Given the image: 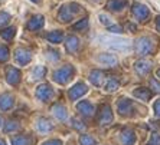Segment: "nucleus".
Returning <instances> with one entry per match:
<instances>
[{"label":"nucleus","mask_w":160,"mask_h":145,"mask_svg":"<svg viewBox=\"0 0 160 145\" xmlns=\"http://www.w3.org/2000/svg\"><path fill=\"white\" fill-rule=\"evenodd\" d=\"M97 40L100 45L105 46V48L111 49V50H118V52L128 53L131 50L133 42L127 37H118V36H111V35H102L98 36Z\"/></svg>","instance_id":"1"},{"label":"nucleus","mask_w":160,"mask_h":145,"mask_svg":"<svg viewBox=\"0 0 160 145\" xmlns=\"http://www.w3.org/2000/svg\"><path fill=\"white\" fill-rule=\"evenodd\" d=\"M134 49H136V52L140 56L150 55V53L154 50V42H153V39L149 36H142V37H138V39H136V42H134Z\"/></svg>","instance_id":"2"},{"label":"nucleus","mask_w":160,"mask_h":145,"mask_svg":"<svg viewBox=\"0 0 160 145\" xmlns=\"http://www.w3.org/2000/svg\"><path fill=\"white\" fill-rule=\"evenodd\" d=\"M74 66L72 65H65V66L59 68V69H56L52 75V79L56 82V83H59V85H65L69 79L72 78V75H74Z\"/></svg>","instance_id":"3"},{"label":"nucleus","mask_w":160,"mask_h":145,"mask_svg":"<svg viewBox=\"0 0 160 145\" xmlns=\"http://www.w3.org/2000/svg\"><path fill=\"white\" fill-rule=\"evenodd\" d=\"M35 96L39 101H42V102H48V101H51L53 96V89L51 88L49 83H42V85H39L36 88V91H35Z\"/></svg>","instance_id":"4"},{"label":"nucleus","mask_w":160,"mask_h":145,"mask_svg":"<svg viewBox=\"0 0 160 145\" xmlns=\"http://www.w3.org/2000/svg\"><path fill=\"white\" fill-rule=\"evenodd\" d=\"M131 12H133L134 17L137 20H140V22H144L146 19H149L150 16V9L146 4H142V3H133Z\"/></svg>","instance_id":"5"},{"label":"nucleus","mask_w":160,"mask_h":145,"mask_svg":"<svg viewBox=\"0 0 160 145\" xmlns=\"http://www.w3.org/2000/svg\"><path fill=\"white\" fill-rule=\"evenodd\" d=\"M114 116H112V109L110 105H102L100 109V115H98V124L100 125H107V124H111Z\"/></svg>","instance_id":"6"},{"label":"nucleus","mask_w":160,"mask_h":145,"mask_svg":"<svg viewBox=\"0 0 160 145\" xmlns=\"http://www.w3.org/2000/svg\"><path fill=\"white\" fill-rule=\"evenodd\" d=\"M87 92H88V86L85 83H82V82H78V83H75L71 89H69L68 95H69V99L71 101H77L81 96H84Z\"/></svg>","instance_id":"7"},{"label":"nucleus","mask_w":160,"mask_h":145,"mask_svg":"<svg viewBox=\"0 0 160 145\" xmlns=\"http://www.w3.org/2000/svg\"><path fill=\"white\" fill-rule=\"evenodd\" d=\"M30 59H32L30 50H28V49H25V48H18L15 50V60L20 65V66L28 65L30 62Z\"/></svg>","instance_id":"8"},{"label":"nucleus","mask_w":160,"mask_h":145,"mask_svg":"<svg viewBox=\"0 0 160 145\" xmlns=\"http://www.w3.org/2000/svg\"><path fill=\"white\" fill-rule=\"evenodd\" d=\"M95 62L102 66H116L118 63V59L111 53H100L98 56H95Z\"/></svg>","instance_id":"9"},{"label":"nucleus","mask_w":160,"mask_h":145,"mask_svg":"<svg viewBox=\"0 0 160 145\" xmlns=\"http://www.w3.org/2000/svg\"><path fill=\"white\" fill-rule=\"evenodd\" d=\"M117 111L120 115H130L133 112V102L127 98H120L117 102Z\"/></svg>","instance_id":"10"},{"label":"nucleus","mask_w":160,"mask_h":145,"mask_svg":"<svg viewBox=\"0 0 160 145\" xmlns=\"http://www.w3.org/2000/svg\"><path fill=\"white\" fill-rule=\"evenodd\" d=\"M20 72H19V69H16V68L13 66H9L8 69H6V82H8L9 85L12 86H16L20 82Z\"/></svg>","instance_id":"11"},{"label":"nucleus","mask_w":160,"mask_h":145,"mask_svg":"<svg viewBox=\"0 0 160 145\" xmlns=\"http://www.w3.org/2000/svg\"><path fill=\"white\" fill-rule=\"evenodd\" d=\"M152 66H153L152 62H150V60H146V59L137 60V62L134 63V69H136V72H137L140 76H146V75L152 71Z\"/></svg>","instance_id":"12"},{"label":"nucleus","mask_w":160,"mask_h":145,"mask_svg":"<svg viewBox=\"0 0 160 145\" xmlns=\"http://www.w3.org/2000/svg\"><path fill=\"white\" fill-rule=\"evenodd\" d=\"M77 111L84 116H92L94 115V105L89 101H81L77 104Z\"/></svg>","instance_id":"13"},{"label":"nucleus","mask_w":160,"mask_h":145,"mask_svg":"<svg viewBox=\"0 0 160 145\" xmlns=\"http://www.w3.org/2000/svg\"><path fill=\"white\" fill-rule=\"evenodd\" d=\"M120 142L123 145H134V142H136L134 131L130 129V128H126V129L121 131V134H120Z\"/></svg>","instance_id":"14"},{"label":"nucleus","mask_w":160,"mask_h":145,"mask_svg":"<svg viewBox=\"0 0 160 145\" xmlns=\"http://www.w3.org/2000/svg\"><path fill=\"white\" fill-rule=\"evenodd\" d=\"M15 105V98L10 93H2L0 95V109L2 111H9V109L13 108Z\"/></svg>","instance_id":"15"},{"label":"nucleus","mask_w":160,"mask_h":145,"mask_svg":"<svg viewBox=\"0 0 160 145\" xmlns=\"http://www.w3.org/2000/svg\"><path fill=\"white\" fill-rule=\"evenodd\" d=\"M74 17V13L71 12L69 9V4H63L62 7L59 9V13H58V19H59V22L62 23H69Z\"/></svg>","instance_id":"16"},{"label":"nucleus","mask_w":160,"mask_h":145,"mask_svg":"<svg viewBox=\"0 0 160 145\" xmlns=\"http://www.w3.org/2000/svg\"><path fill=\"white\" fill-rule=\"evenodd\" d=\"M45 25V17L42 15H35L30 17V20L28 22V29L29 30H39L41 27H43Z\"/></svg>","instance_id":"17"},{"label":"nucleus","mask_w":160,"mask_h":145,"mask_svg":"<svg viewBox=\"0 0 160 145\" xmlns=\"http://www.w3.org/2000/svg\"><path fill=\"white\" fill-rule=\"evenodd\" d=\"M65 48L69 53H75L79 49V39L77 36L65 37Z\"/></svg>","instance_id":"18"},{"label":"nucleus","mask_w":160,"mask_h":145,"mask_svg":"<svg viewBox=\"0 0 160 145\" xmlns=\"http://www.w3.org/2000/svg\"><path fill=\"white\" fill-rule=\"evenodd\" d=\"M52 114L56 116L58 119H61V121H65V119L68 118V111H67V108L63 106V105H61V104H55L52 106Z\"/></svg>","instance_id":"19"},{"label":"nucleus","mask_w":160,"mask_h":145,"mask_svg":"<svg viewBox=\"0 0 160 145\" xmlns=\"http://www.w3.org/2000/svg\"><path fill=\"white\" fill-rule=\"evenodd\" d=\"M127 6V0H108L107 2V9L112 12H120Z\"/></svg>","instance_id":"20"},{"label":"nucleus","mask_w":160,"mask_h":145,"mask_svg":"<svg viewBox=\"0 0 160 145\" xmlns=\"http://www.w3.org/2000/svg\"><path fill=\"white\" fill-rule=\"evenodd\" d=\"M46 39H48L49 43H53V45H59L61 42L63 40V33L61 30H53V32H49L46 35Z\"/></svg>","instance_id":"21"},{"label":"nucleus","mask_w":160,"mask_h":145,"mask_svg":"<svg viewBox=\"0 0 160 145\" xmlns=\"http://www.w3.org/2000/svg\"><path fill=\"white\" fill-rule=\"evenodd\" d=\"M53 128V125L51 122H49L48 119L45 118H39L36 121V129L39 131V132H42V134H45V132H49V131Z\"/></svg>","instance_id":"22"},{"label":"nucleus","mask_w":160,"mask_h":145,"mask_svg":"<svg viewBox=\"0 0 160 145\" xmlns=\"http://www.w3.org/2000/svg\"><path fill=\"white\" fill-rule=\"evenodd\" d=\"M102 79H104V73L100 71H91L89 72V82L92 83V85L95 86H100L101 83H102Z\"/></svg>","instance_id":"23"},{"label":"nucleus","mask_w":160,"mask_h":145,"mask_svg":"<svg viewBox=\"0 0 160 145\" xmlns=\"http://www.w3.org/2000/svg\"><path fill=\"white\" fill-rule=\"evenodd\" d=\"M133 95L142 101H149L150 98H152V92H150V89H147V88H137V89L133 92Z\"/></svg>","instance_id":"24"},{"label":"nucleus","mask_w":160,"mask_h":145,"mask_svg":"<svg viewBox=\"0 0 160 145\" xmlns=\"http://www.w3.org/2000/svg\"><path fill=\"white\" fill-rule=\"evenodd\" d=\"M12 145H32V138L28 135H18L12 138Z\"/></svg>","instance_id":"25"},{"label":"nucleus","mask_w":160,"mask_h":145,"mask_svg":"<svg viewBox=\"0 0 160 145\" xmlns=\"http://www.w3.org/2000/svg\"><path fill=\"white\" fill-rule=\"evenodd\" d=\"M15 35H16V27H13V26L8 27V29H3L0 32V36L3 37L4 40H12L15 37Z\"/></svg>","instance_id":"26"},{"label":"nucleus","mask_w":160,"mask_h":145,"mask_svg":"<svg viewBox=\"0 0 160 145\" xmlns=\"http://www.w3.org/2000/svg\"><path fill=\"white\" fill-rule=\"evenodd\" d=\"M45 73H46L45 66H36L33 71H32V81H39V79H42L45 76Z\"/></svg>","instance_id":"27"},{"label":"nucleus","mask_w":160,"mask_h":145,"mask_svg":"<svg viewBox=\"0 0 160 145\" xmlns=\"http://www.w3.org/2000/svg\"><path fill=\"white\" fill-rule=\"evenodd\" d=\"M88 23H89V19L84 17V19H81V20H78V22L75 23L74 26H72V29L77 30V32H79V30H85L87 27H88Z\"/></svg>","instance_id":"28"},{"label":"nucleus","mask_w":160,"mask_h":145,"mask_svg":"<svg viewBox=\"0 0 160 145\" xmlns=\"http://www.w3.org/2000/svg\"><path fill=\"white\" fill-rule=\"evenodd\" d=\"M79 144L81 145H97V141H95L91 135L84 134V135H81V138H79Z\"/></svg>","instance_id":"29"},{"label":"nucleus","mask_w":160,"mask_h":145,"mask_svg":"<svg viewBox=\"0 0 160 145\" xmlns=\"http://www.w3.org/2000/svg\"><path fill=\"white\" fill-rule=\"evenodd\" d=\"M118 86H120V83L116 79H108L107 83H105V91L107 92H116L118 89Z\"/></svg>","instance_id":"30"},{"label":"nucleus","mask_w":160,"mask_h":145,"mask_svg":"<svg viewBox=\"0 0 160 145\" xmlns=\"http://www.w3.org/2000/svg\"><path fill=\"white\" fill-rule=\"evenodd\" d=\"M18 128H19V124L16 121H8V122L4 124L3 131L4 132H12V131H16Z\"/></svg>","instance_id":"31"},{"label":"nucleus","mask_w":160,"mask_h":145,"mask_svg":"<svg viewBox=\"0 0 160 145\" xmlns=\"http://www.w3.org/2000/svg\"><path fill=\"white\" fill-rule=\"evenodd\" d=\"M98 20H100L102 25H105V26H111V25H112V19L108 15H105V13L98 15Z\"/></svg>","instance_id":"32"},{"label":"nucleus","mask_w":160,"mask_h":145,"mask_svg":"<svg viewBox=\"0 0 160 145\" xmlns=\"http://www.w3.org/2000/svg\"><path fill=\"white\" fill-rule=\"evenodd\" d=\"M8 59H9V49L6 46L0 45V62H4Z\"/></svg>","instance_id":"33"},{"label":"nucleus","mask_w":160,"mask_h":145,"mask_svg":"<svg viewBox=\"0 0 160 145\" xmlns=\"http://www.w3.org/2000/svg\"><path fill=\"white\" fill-rule=\"evenodd\" d=\"M147 145H160V134H153L152 138H150V141L147 142Z\"/></svg>","instance_id":"34"},{"label":"nucleus","mask_w":160,"mask_h":145,"mask_svg":"<svg viewBox=\"0 0 160 145\" xmlns=\"http://www.w3.org/2000/svg\"><path fill=\"white\" fill-rule=\"evenodd\" d=\"M9 20H10V15L6 13V12H0V26H2V25H6Z\"/></svg>","instance_id":"35"},{"label":"nucleus","mask_w":160,"mask_h":145,"mask_svg":"<svg viewBox=\"0 0 160 145\" xmlns=\"http://www.w3.org/2000/svg\"><path fill=\"white\" fill-rule=\"evenodd\" d=\"M71 125L75 128V129H79V131H82V129H85V125L82 122H79L78 119H71Z\"/></svg>","instance_id":"36"},{"label":"nucleus","mask_w":160,"mask_h":145,"mask_svg":"<svg viewBox=\"0 0 160 145\" xmlns=\"http://www.w3.org/2000/svg\"><path fill=\"white\" fill-rule=\"evenodd\" d=\"M46 53H48V55H46V58H48L51 62H52V60H58V59H59V53L56 52V50H48Z\"/></svg>","instance_id":"37"},{"label":"nucleus","mask_w":160,"mask_h":145,"mask_svg":"<svg viewBox=\"0 0 160 145\" xmlns=\"http://www.w3.org/2000/svg\"><path fill=\"white\" fill-rule=\"evenodd\" d=\"M108 32H111V33H121L123 29L118 25H111V26H108Z\"/></svg>","instance_id":"38"},{"label":"nucleus","mask_w":160,"mask_h":145,"mask_svg":"<svg viewBox=\"0 0 160 145\" xmlns=\"http://www.w3.org/2000/svg\"><path fill=\"white\" fill-rule=\"evenodd\" d=\"M150 86H152V89L154 91V92L160 93V83L156 81V79H152V81H150Z\"/></svg>","instance_id":"39"},{"label":"nucleus","mask_w":160,"mask_h":145,"mask_svg":"<svg viewBox=\"0 0 160 145\" xmlns=\"http://www.w3.org/2000/svg\"><path fill=\"white\" fill-rule=\"evenodd\" d=\"M69 9H71V12L74 13V15L81 12V6H79L78 3H69Z\"/></svg>","instance_id":"40"},{"label":"nucleus","mask_w":160,"mask_h":145,"mask_svg":"<svg viewBox=\"0 0 160 145\" xmlns=\"http://www.w3.org/2000/svg\"><path fill=\"white\" fill-rule=\"evenodd\" d=\"M153 109H154V115H156L157 118H160V99H157L156 102H154Z\"/></svg>","instance_id":"41"},{"label":"nucleus","mask_w":160,"mask_h":145,"mask_svg":"<svg viewBox=\"0 0 160 145\" xmlns=\"http://www.w3.org/2000/svg\"><path fill=\"white\" fill-rule=\"evenodd\" d=\"M42 145H62L61 139H49V141H45Z\"/></svg>","instance_id":"42"},{"label":"nucleus","mask_w":160,"mask_h":145,"mask_svg":"<svg viewBox=\"0 0 160 145\" xmlns=\"http://www.w3.org/2000/svg\"><path fill=\"white\" fill-rule=\"evenodd\" d=\"M156 26H157V29L160 30V16H157L156 17Z\"/></svg>","instance_id":"43"},{"label":"nucleus","mask_w":160,"mask_h":145,"mask_svg":"<svg viewBox=\"0 0 160 145\" xmlns=\"http://www.w3.org/2000/svg\"><path fill=\"white\" fill-rule=\"evenodd\" d=\"M0 145H6V142H4L3 139H0Z\"/></svg>","instance_id":"44"},{"label":"nucleus","mask_w":160,"mask_h":145,"mask_svg":"<svg viewBox=\"0 0 160 145\" xmlns=\"http://www.w3.org/2000/svg\"><path fill=\"white\" fill-rule=\"evenodd\" d=\"M156 75H157V78H160V69H159V71L156 72Z\"/></svg>","instance_id":"45"},{"label":"nucleus","mask_w":160,"mask_h":145,"mask_svg":"<svg viewBox=\"0 0 160 145\" xmlns=\"http://www.w3.org/2000/svg\"><path fill=\"white\" fill-rule=\"evenodd\" d=\"M2 124H3V119H2V116H0V127H2Z\"/></svg>","instance_id":"46"},{"label":"nucleus","mask_w":160,"mask_h":145,"mask_svg":"<svg viewBox=\"0 0 160 145\" xmlns=\"http://www.w3.org/2000/svg\"><path fill=\"white\" fill-rule=\"evenodd\" d=\"M30 2H33V3H38V2H39V0H30Z\"/></svg>","instance_id":"47"}]
</instances>
